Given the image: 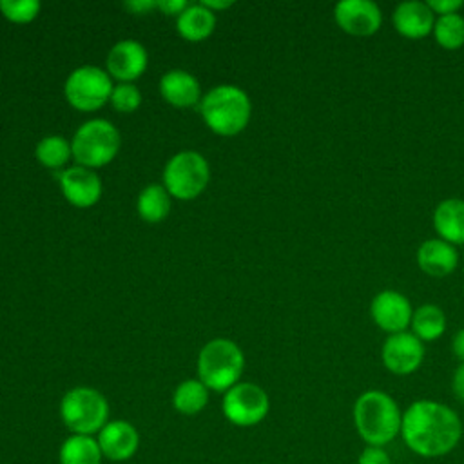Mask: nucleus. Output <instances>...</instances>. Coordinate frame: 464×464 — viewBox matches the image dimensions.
I'll return each mask as SVG.
<instances>
[{
	"label": "nucleus",
	"mask_w": 464,
	"mask_h": 464,
	"mask_svg": "<svg viewBox=\"0 0 464 464\" xmlns=\"http://www.w3.org/2000/svg\"><path fill=\"white\" fill-rule=\"evenodd\" d=\"M462 431L459 413L444 402L419 399L402 411L401 437L406 448L422 459H437L453 451Z\"/></svg>",
	"instance_id": "nucleus-1"
},
{
	"label": "nucleus",
	"mask_w": 464,
	"mask_h": 464,
	"mask_svg": "<svg viewBox=\"0 0 464 464\" xmlns=\"http://www.w3.org/2000/svg\"><path fill=\"white\" fill-rule=\"evenodd\" d=\"M353 426L366 446L390 444L401 435L402 411L397 401L382 390H366L353 402Z\"/></svg>",
	"instance_id": "nucleus-2"
},
{
	"label": "nucleus",
	"mask_w": 464,
	"mask_h": 464,
	"mask_svg": "<svg viewBox=\"0 0 464 464\" xmlns=\"http://www.w3.org/2000/svg\"><path fill=\"white\" fill-rule=\"evenodd\" d=\"M201 116L210 130L221 136L239 134L250 121L252 103L237 85H218L199 102Z\"/></svg>",
	"instance_id": "nucleus-3"
},
{
	"label": "nucleus",
	"mask_w": 464,
	"mask_h": 464,
	"mask_svg": "<svg viewBox=\"0 0 464 464\" xmlns=\"http://www.w3.org/2000/svg\"><path fill=\"white\" fill-rule=\"evenodd\" d=\"M243 368L245 355L230 339H212L198 355V377L212 392H227L237 384Z\"/></svg>",
	"instance_id": "nucleus-4"
},
{
	"label": "nucleus",
	"mask_w": 464,
	"mask_h": 464,
	"mask_svg": "<svg viewBox=\"0 0 464 464\" xmlns=\"http://www.w3.org/2000/svg\"><path fill=\"white\" fill-rule=\"evenodd\" d=\"M60 419L71 433L94 435L109 422V402L98 390L76 386L62 397Z\"/></svg>",
	"instance_id": "nucleus-5"
},
{
	"label": "nucleus",
	"mask_w": 464,
	"mask_h": 464,
	"mask_svg": "<svg viewBox=\"0 0 464 464\" xmlns=\"http://www.w3.org/2000/svg\"><path fill=\"white\" fill-rule=\"evenodd\" d=\"M118 129L102 118L82 123L71 141L72 158L87 169H98L114 160L120 150Z\"/></svg>",
	"instance_id": "nucleus-6"
},
{
	"label": "nucleus",
	"mask_w": 464,
	"mask_h": 464,
	"mask_svg": "<svg viewBox=\"0 0 464 464\" xmlns=\"http://www.w3.org/2000/svg\"><path fill=\"white\" fill-rule=\"evenodd\" d=\"M208 179V163L196 150H181L174 154L163 170V187L178 199H192L199 196Z\"/></svg>",
	"instance_id": "nucleus-7"
},
{
	"label": "nucleus",
	"mask_w": 464,
	"mask_h": 464,
	"mask_svg": "<svg viewBox=\"0 0 464 464\" xmlns=\"http://www.w3.org/2000/svg\"><path fill=\"white\" fill-rule=\"evenodd\" d=\"M112 89L114 85L107 71L94 65H82L67 76L63 92L74 109L89 112L105 105Z\"/></svg>",
	"instance_id": "nucleus-8"
},
{
	"label": "nucleus",
	"mask_w": 464,
	"mask_h": 464,
	"mask_svg": "<svg viewBox=\"0 0 464 464\" xmlns=\"http://www.w3.org/2000/svg\"><path fill=\"white\" fill-rule=\"evenodd\" d=\"M221 410L230 424L250 428L268 415L270 399L259 384L237 382L225 392Z\"/></svg>",
	"instance_id": "nucleus-9"
},
{
	"label": "nucleus",
	"mask_w": 464,
	"mask_h": 464,
	"mask_svg": "<svg viewBox=\"0 0 464 464\" xmlns=\"http://www.w3.org/2000/svg\"><path fill=\"white\" fill-rule=\"evenodd\" d=\"M381 361L393 375H411L424 361V343L408 330L390 334L382 343Z\"/></svg>",
	"instance_id": "nucleus-10"
},
{
	"label": "nucleus",
	"mask_w": 464,
	"mask_h": 464,
	"mask_svg": "<svg viewBox=\"0 0 464 464\" xmlns=\"http://www.w3.org/2000/svg\"><path fill=\"white\" fill-rule=\"evenodd\" d=\"M334 20L350 36H372L382 25V11L372 0H341L334 7Z\"/></svg>",
	"instance_id": "nucleus-11"
},
{
	"label": "nucleus",
	"mask_w": 464,
	"mask_h": 464,
	"mask_svg": "<svg viewBox=\"0 0 464 464\" xmlns=\"http://www.w3.org/2000/svg\"><path fill=\"white\" fill-rule=\"evenodd\" d=\"M411 315L413 306L410 299L397 290H381L370 303V317L373 324L388 335L406 332L411 323Z\"/></svg>",
	"instance_id": "nucleus-12"
},
{
	"label": "nucleus",
	"mask_w": 464,
	"mask_h": 464,
	"mask_svg": "<svg viewBox=\"0 0 464 464\" xmlns=\"http://www.w3.org/2000/svg\"><path fill=\"white\" fill-rule=\"evenodd\" d=\"M96 440L103 459L112 462H125L132 459L140 448V433L134 424L123 419L109 420L98 433Z\"/></svg>",
	"instance_id": "nucleus-13"
},
{
	"label": "nucleus",
	"mask_w": 464,
	"mask_h": 464,
	"mask_svg": "<svg viewBox=\"0 0 464 464\" xmlns=\"http://www.w3.org/2000/svg\"><path fill=\"white\" fill-rule=\"evenodd\" d=\"M107 72L120 82H132L140 78L149 63L147 49L132 38L116 42L107 54Z\"/></svg>",
	"instance_id": "nucleus-14"
},
{
	"label": "nucleus",
	"mask_w": 464,
	"mask_h": 464,
	"mask_svg": "<svg viewBox=\"0 0 464 464\" xmlns=\"http://www.w3.org/2000/svg\"><path fill=\"white\" fill-rule=\"evenodd\" d=\"M60 188L65 199L80 208L92 207L98 203L102 196V181L100 178L87 167L76 165L62 170L58 174Z\"/></svg>",
	"instance_id": "nucleus-15"
},
{
	"label": "nucleus",
	"mask_w": 464,
	"mask_h": 464,
	"mask_svg": "<svg viewBox=\"0 0 464 464\" xmlns=\"http://www.w3.org/2000/svg\"><path fill=\"white\" fill-rule=\"evenodd\" d=\"M392 22L401 36L419 40L431 34L435 25V14L426 2L404 0L393 9Z\"/></svg>",
	"instance_id": "nucleus-16"
},
{
	"label": "nucleus",
	"mask_w": 464,
	"mask_h": 464,
	"mask_svg": "<svg viewBox=\"0 0 464 464\" xmlns=\"http://www.w3.org/2000/svg\"><path fill=\"white\" fill-rule=\"evenodd\" d=\"M415 259H417V266L426 276L437 277V279L453 274L459 266L457 248L440 237H431L422 241L417 248Z\"/></svg>",
	"instance_id": "nucleus-17"
},
{
	"label": "nucleus",
	"mask_w": 464,
	"mask_h": 464,
	"mask_svg": "<svg viewBox=\"0 0 464 464\" xmlns=\"http://www.w3.org/2000/svg\"><path fill=\"white\" fill-rule=\"evenodd\" d=\"M160 92L174 107H192L201 102V87L196 76L183 69H172L160 80Z\"/></svg>",
	"instance_id": "nucleus-18"
},
{
	"label": "nucleus",
	"mask_w": 464,
	"mask_h": 464,
	"mask_svg": "<svg viewBox=\"0 0 464 464\" xmlns=\"http://www.w3.org/2000/svg\"><path fill=\"white\" fill-rule=\"evenodd\" d=\"M433 228L437 236L453 246L464 245V199L446 198L433 210Z\"/></svg>",
	"instance_id": "nucleus-19"
},
{
	"label": "nucleus",
	"mask_w": 464,
	"mask_h": 464,
	"mask_svg": "<svg viewBox=\"0 0 464 464\" xmlns=\"http://www.w3.org/2000/svg\"><path fill=\"white\" fill-rule=\"evenodd\" d=\"M216 25V14L203 4H188L176 18L178 33L190 42L205 40L212 34Z\"/></svg>",
	"instance_id": "nucleus-20"
},
{
	"label": "nucleus",
	"mask_w": 464,
	"mask_h": 464,
	"mask_svg": "<svg viewBox=\"0 0 464 464\" xmlns=\"http://www.w3.org/2000/svg\"><path fill=\"white\" fill-rule=\"evenodd\" d=\"M60 464H102L103 453L94 435L71 433L58 450Z\"/></svg>",
	"instance_id": "nucleus-21"
},
{
	"label": "nucleus",
	"mask_w": 464,
	"mask_h": 464,
	"mask_svg": "<svg viewBox=\"0 0 464 464\" xmlns=\"http://www.w3.org/2000/svg\"><path fill=\"white\" fill-rule=\"evenodd\" d=\"M446 314L442 312V308L433 303H424L413 310L410 328L411 334L422 343H431L442 337V334L446 332Z\"/></svg>",
	"instance_id": "nucleus-22"
},
{
	"label": "nucleus",
	"mask_w": 464,
	"mask_h": 464,
	"mask_svg": "<svg viewBox=\"0 0 464 464\" xmlns=\"http://www.w3.org/2000/svg\"><path fill=\"white\" fill-rule=\"evenodd\" d=\"M208 388L199 379L179 382L172 393V406L183 415H198L208 404Z\"/></svg>",
	"instance_id": "nucleus-23"
},
{
	"label": "nucleus",
	"mask_w": 464,
	"mask_h": 464,
	"mask_svg": "<svg viewBox=\"0 0 464 464\" xmlns=\"http://www.w3.org/2000/svg\"><path fill=\"white\" fill-rule=\"evenodd\" d=\"M136 208L145 221L158 223L165 219L170 210V194L163 185H158V183L147 185L138 196Z\"/></svg>",
	"instance_id": "nucleus-24"
},
{
	"label": "nucleus",
	"mask_w": 464,
	"mask_h": 464,
	"mask_svg": "<svg viewBox=\"0 0 464 464\" xmlns=\"http://www.w3.org/2000/svg\"><path fill=\"white\" fill-rule=\"evenodd\" d=\"M435 42L446 51H457L464 45V16L460 13L435 18L431 31Z\"/></svg>",
	"instance_id": "nucleus-25"
},
{
	"label": "nucleus",
	"mask_w": 464,
	"mask_h": 464,
	"mask_svg": "<svg viewBox=\"0 0 464 464\" xmlns=\"http://www.w3.org/2000/svg\"><path fill=\"white\" fill-rule=\"evenodd\" d=\"M34 152H36L38 161L47 169H60L72 156L71 141H67L63 136H58V134L42 138L38 141Z\"/></svg>",
	"instance_id": "nucleus-26"
},
{
	"label": "nucleus",
	"mask_w": 464,
	"mask_h": 464,
	"mask_svg": "<svg viewBox=\"0 0 464 464\" xmlns=\"http://www.w3.org/2000/svg\"><path fill=\"white\" fill-rule=\"evenodd\" d=\"M2 14L14 24H27L40 13L38 0H0Z\"/></svg>",
	"instance_id": "nucleus-27"
},
{
	"label": "nucleus",
	"mask_w": 464,
	"mask_h": 464,
	"mask_svg": "<svg viewBox=\"0 0 464 464\" xmlns=\"http://www.w3.org/2000/svg\"><path fill=\"white\" fill-rule=\"evenodd\" d=\"M109 102L120 112H132L141 103V92L138 91V87L134 83L120 82L118 85H114Z\"/></svg>",
	"instance_id": "nucleus-28"
},
{
	"label": "nucleus",
	"mask_w": 464,
	"mask_h": 464,
	"mask_svg": "<svg viewBox=\"0 0 464 464\" xmlns=\"http://www.w3.org/2000/svg\"><path fill=\"white\" fill-rule=\"evenodd\" d=\"M355 464H392V457L381 446H364Z\"/></svg>",
	"instance_id": "nucleus-29"
},
{
	"label": "nucleus",
	"mask_w": 464,
	"mask_h": 464,
	"mask_svg": "<svg viewBox=\"0 0 464 464\" xmlns=\"http://www.w3.org/2000/svg\"><path fill=\"white\" fill-rule=\"evenodd\" d=\"M426 4L430 5V9L433 11V14H437V16L459 13L460 7L464 5L462 0H428Z\"/></svg>",
	"instance_id": "nucleus-30"
},
{
	"label": "nucleus",
	"mask_w": 464,
	"mask_h": 464,
	"mask_svg": "<svg viewBox=\"0 0 464 464\" xmlns=\"http://www.w3.org/2000/svg\"><path fill=\"white\" fill-rule=\"evenodd\" d=\"M451 390H453V395L464 402V362H460L455 372H453V377H451Z\"/></svg>",
	"instance_id": "nucleus-31"
},
{
	"label": "nucleus",
	"mask_w": 464,
	"mask_h": 464,
	"mask_svg": "<svg viewBox=\"0 0 464 464\" xmlns=\"http://www.w3.org/2000/svg\"><path fill=\"white\" fill-rule=\"evenodd\" d=\"M187 5H188L187 0H158V2H156V7H158V9H161V11L167 13V14H176V16H178Z\"/></svg>",
	"instance_id": "nucleus-32"
},
{
	"label": "nucleus",
	"mask_w": 464,
	"mask_h": 464,
	"mask_svg": "<svg viewBox=\"0 0 464 464\" xmlns=\"http://www.w3.org/2000/svg\"><path fill=\"white\" fill-rule=\"evenodd\" d=\"M129 11H132L134 14H143L147 13L149 9H154L156 7V2L154 0H129L123 4Z\"/></svg>",
	"instance_id": "nucleus-33"
},
{
	"label": "nucleus",
	"mask_w": 464,
	"mask_h": 464,
	"mask_svg": "<svg viewBox=\"0 0 464 464\" xmlns=\"http://www.w3.org/2000/svg\"><path fill=\"white\" fill-rule=\"evenodd\" d=\"M451 348H453L455 357H457L460 362H464V328H460V330L453 335Z\"/></svg>",
	"instance_id": "nucleus-34"
},
{
	"label": "nucleus",
	"mask_w": 464,
	"mask_h": 464,
	"mask_svg": "<svg viewBox=\"0 0 464 464\" xmlns=\"http://www.w3.org/2000/svg\"><path fill=\"white\" fill-rule=\"evenodd\" d=\"M201 4H203L205 7H208L210 11H212V9H227V7H230V5H232V2H230V0H228V2H225V0H223V2H216V0H203Z\"/></svg>",
	"instance_id": "nucleus-35"
}]
</instances>
